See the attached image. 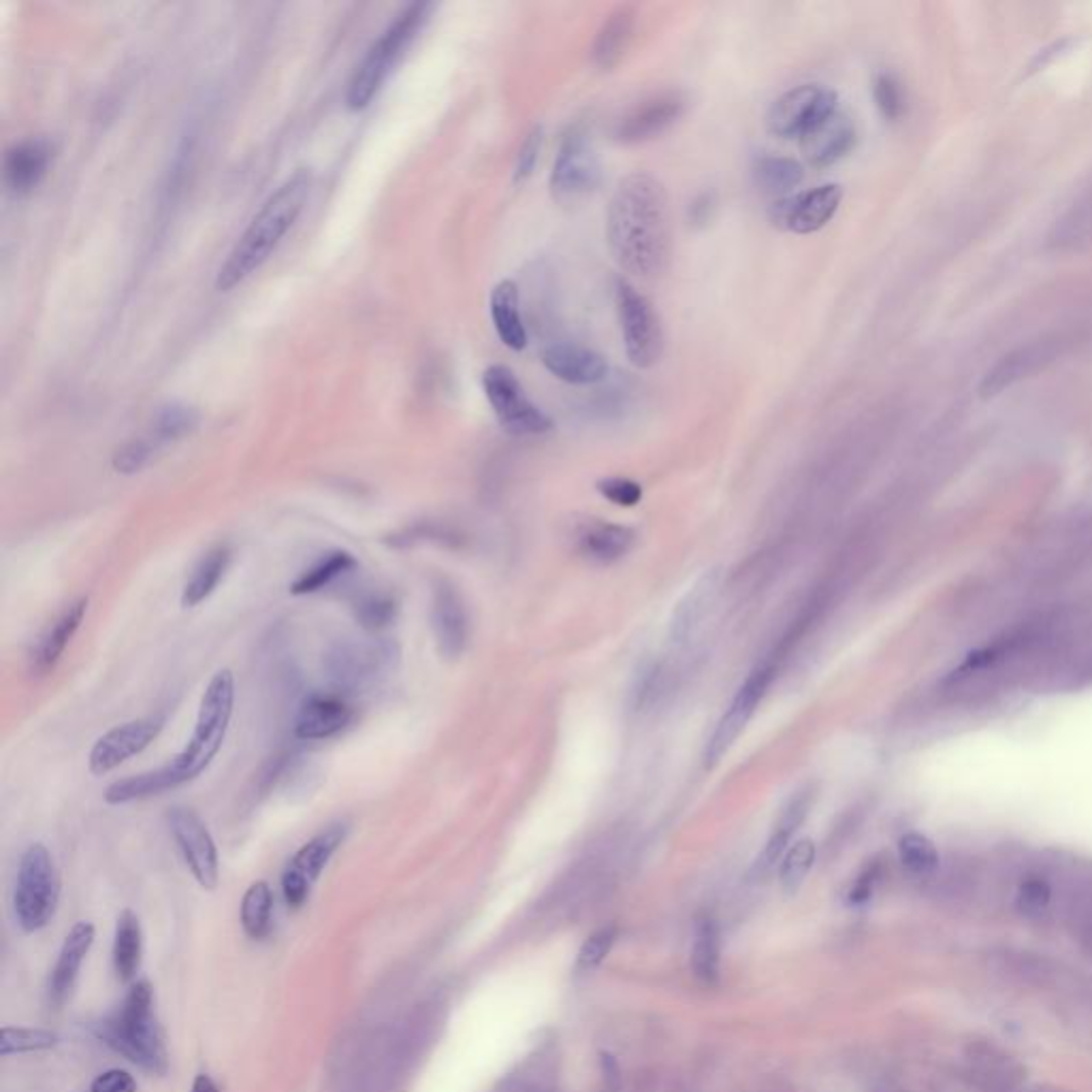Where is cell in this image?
<instances>
[{
  "mask_svg": "<svg viewBox=\"0 0 1092 1092\" xmlns=\"http://www.w3.org/2000/svg\"><path fill=\"white\" fill-rule=\"evenodd\" d=\"M399 651L386 640L346 638L333 644L325 655V671L340 694L372 690L393 673Z\"/></svg>",
  "mask_w": 1092,
  "mask_h": 1092,
  "instance_id": "obj_7",
  "label": "cell"
},
{
  "mask_svg": "<svg viewBox=\"0 0 1092 1092\" xmlns=\"http://www.w3.org/2000/svg\"><path fill=\"white\" fill-rule=\"evenodd\" d=\"M432 625L442 657L457 659L466 651L470 638L468 610L459 591L447 581H440L434 587Z\"/></svg>",
  "mask_w": 1092,
  "mask_h": 1092,
  "instance_id": "obj_18",
  "label": "cell"
},
{
  "mask_svg": "<svg viewBox=\"0 0 1092 1092\" xmlns=\"http://www.w3.org/2000/svg\"><path fill=\"white\" fill-rule=\"evenodd\" d=\"M615 939H617V931L610 929V927L600 929V931H596L594 935H591L583 943V948H581V952L577 956V971L587 973V971H594L596 967H600L602 962L606 960V956L610 954V950H613Z\"/></svg>",
  "mask_w": 1092,
  "mask_h": 1092,
  "instance_id": "obj_42",
  "label": "cell"
},
{
  "mask_svg": "<svg viewBox=\"0 0 1092 1092\" xmlns=\"http://www.w3.org/2000/svg\"><path fill=\"white\" fill-rule=\"evenodd\" d=\"M434 5L430 3H414L405 7L395 20L386 26V30L374 41V45L367 49L365 58L355 69L353 78L348 82L346 90V105L353 111L365 109L372 99L378 95V90L386 82L388 73L393 71L397 60L401 58L403 49L408 47L422 24L428 22L430 11Z\"/></svg>",
  "mask_w": 1092,
  "mask_h": 1092,
  "instance_id": "obj_5",
  "label": "cell"
},
{
  "mask_svg": "<svg viewBox=\"0 0 1092 1092\" xmlns=\"http://www.w3.org/2000/svg\"><path fill=\"white\" fill-rule=\"evenodd\" d=\"M242 929L250 939H265L271 931L273 892L269 883H252L242 900Z\"/></svg>",
  "mask_w": 1092,
  "mask_h": 1092,
  "instance_id": "obj_36",
  "label": "cell"
},
{
  "mask_svg": "<svg viewBox=\"0 0 1092 1092\" xmlns=\"http://www.w3.org/2000/svg\"><path fill=\"white\" fill-rule=\"evenodd\" d=\"M634 531L613 523H594L581 535V549L587 558L608 564L632 549Z\"/></svg>",
  "mask_w": 1092,
  "mask_h": 1092,
  "instance_id": "obj_34",
  "label": "cell"
},
{
  "mask_svg": "<svg viewBox=\"0 0 1092 1092\" xmlns=\"http://www.w3.org/2000/svg\"><path fill=\"white\" fill-rule=\"evenodd\" d=\"M598 491L617 506H636L642 499V487L623 476H608L598 483Z\"/></svg>",
  "mask_w": 1092,
  "mask_h": 1092,
  "instance_id": "obj_46",
  "label": "cell"
},
{
  "mask_svg": "<svg viewBox=\"0 0 1092 1092\" xmlns=\"http://www.w3.org/2000/svg\"><path fill=\"white\" fill-rule=\"evenodd\" d=\"M164 726L162 715L141 717L126 721L116 728L105 732L88 755V768L95 776H103L111 770H116L120 764H124L131 757L139 755L143 749L150 747L156 736L160 734Z\"/></svg>",
  "mask_w": 1092,
  "mask_h": 1092,
  "instance_id": "obj_14",
  "label": "cell"
},
{
  "mask_svg": "<svg viewBox=\"0 0 1092 1092\" xmlns=\"http://www.w3.org/2000/svg\"><path fill=\"white\" fill-rule=\"evenodd\" d=\"M856 139L858 135L854 120L845 111L837 109L835 114H830L801 139V152L811 166L824 169V166L839 162L854 150Z\"/></svg>",
  "mask_w": 1092,
  "mask_h": 1092,
  "instance_id": "obj_19",
  "label": "cell"
},
{
  "mask_svg": "<svg viewBox=\"0 0 1092 1092\" xmlns=\"http://www.w3.org/2000/svg\"><path fill=\"white\" fill-rule=\"evenodd\" d=\"M350 721L353 709L342 694H312L301 702L292 732L299 740H327L340 734Z\"/></svg>",
  "mask_w": 1092,
  "mask_h": 1092,
  "instance_id": "obj_21",
  "label": "cell"
},
{
  "mask_svg": "<svg viewBox=\"0 0 1092 1092\" xmlns=\"http://www.w3.org/2000/svg\"><path fill=\"white\" fill-rule=\"evenodd\" d=\"M615 306L625 355L634 367L649 369L663 353V331L653 304L623 277L615 280Z\"/></svg>",
  "mask_w": 1092,
  "mask_h": 1092,
  "instance_id": "obj_8",
  "label": "cell"
},
{
  "mask_svg": "<svg viewBox=\"0 0 1092 1092\" xmlns=\"http://www.w3.org/2000/svg\"><path fill=\"white\" fill-rule=\"evenodd\" d=\"M542 365L549 369V374L568 384H596L608 374V365L602 355L570 342L549 344L542 350Z\"/></svg>",
  "mask_w": 1092,
  "mask_h": 1092,
  "instance_id": "obj_22",
  "label": "cell"
},
{
  "mask_svg": "<svg viewBox=\"0 0 1092 1092\" xmlns=\"http://www.w3.org/2000/svg\"><path fill=\"white\" fill-rule=\"evenodd\" d=\"M348 837L346 824H331L321 830L317 837H312L301 849L290 858L282 873V894L290 909H299L310 898L314 883L319 881L329 860L336 856V851L344 845Z\"/></svg>",
  "mask_w": 1092,
  "mask_h": 1092,
  "instance_id": "obj_12",
  "label": "cell"
},
{
  "mask_svg": "<svg viewBox=\"0 0 1092 1092\" xmlns=\"http://www.w3.org/2000/svg\"><path fill=\"white\" fill-rule=\"evenodd\" d=\"M721 960V939L719 929L711 918H702L696 924L694 943H692V969L694 975L705 984H713L719 977Z\"/></svg>",
  "mask_w": 1092,
  "mask_h": 1092,
  "instance_id": "obj_35",
  "label": "cell"
},
{
  "mask_svg": "<svg viewBox=\"0 0 1092 1092\" xmlns=\"http://www.w3.org/2000/svg\"><path fill=\"white\" fill-rule=\"evenodd\" d=\"M86 613H88V598H80L73 604H69L63 610V615L55 619L39 636V640L32 644L30 655H28V669L34 677H43L55 669V663L60 661L71 638L76 636V632L80 629Z\"/></svg>",
  "mask_w": 1092,
  "mask_h": 1092,
  "instance_id": "obj_23",
  "label": "cell"
},
{
  "mask_svg": "<svg viewBox=\"0 0 1092 1092\" xmlns=\"http://www.w3.org/2000/svg\"><path fill=\"white\" fill-rule=\"evenodd\" d=\"M99 1038L126 1061L154 1076L169 1069L164 1038L154 1013V992L147 982L128 990L122 1005L95 1026Z\"/></svg>",
  "mask_w": 1092,
  "mask_h": 1092,
  "instance_id": "obj_4",
  "label": "cell"
},
{
  "mask_svg": "<svg viewBox=\"0 0 1092 1092\" xmlns=\"http://www.w3.org/2000/svg\"><path fill=\"white\" fill-rule=\"evenodd\" d=\"M898 854H900L902 864L916 875H929L937 871V866H939V854L935 845L927 837L916 835V832L904 835L900 839Z\"/></svg>",
  "mask_w": 1092,
  "mask_h": 1092,
  "instance_id": "obj_41",
  "label": "cell"
},
{
  "mask_svg": "<svg viewBox=\"0 0 1092 1092\" xmlns=\"http://www.w3.org/2000/svg\"><path fill=\"white\" fill-rule=\"evenodd\" d=\"M233 707L235 677L229 669H222L212 677L206 692L201 696L197 724L189 745L184 747L169 764L156 768L166 792L195 781L203 770H208L222 745H225Z\"/></svg>",
  "mask_w": 1092,
  "mask_h": 1092,
  "instance_id": "obj_3",
  "label": "cell"
},
{
  "mask_svg": "<svg viewBox=\"0 0 1092 1092\" xmlns=\"http://www.w3.org/2000/svg\"><path fill=\"white\" fill-rule=\"evenodd\" d=\"M719 585H721L719 570H707L690 587L688 594L681 598L669 627V638L675 646L690 642V638L698 632L702 621L707 619L711 606L717 600Z\"/></svg>",
  "mask_w": 1092,
  "mask_h": 1092,
  "instance_id": "obj_24",
  "label": "cell"
},
{
  "mask_svg": "<svg viewBox=\"0 0 1092 1092\" xmlns=\"http://www.w3.org/2000/svg\"><path fill=\"white\" fill-rule=\"evenodd\" d=\"M542 141H544V128L542 126H533L529 131V135L525 137V141L521 143L519 154H516V164H514V181L516 184H521L527 177H531L535 164H538L540 152H542Z\"/></svg>",
  "mask_w": 1092,
  "mask_h": 1092,
  "instance_id": "obj_45",
  "label": "cell"
},
{
  "mask_svg": "<svg viewBox=\"0 0 1092 1092\" xmlns=\"http://www.w3.org/2000/svg\"><path fill=\"white\" fill-rule=\"evenodd\" d=\"M483 391L502 428L512 436H540L551 432V418L535 405L519 378L506 365H491L483 374Z\"/></svg>",
  "mask_w": 1092,
  "mask_h": 1092,
  "instance_id": "obj_10",
  "label": "cell"
},
{
  "mask_svg": "<svg viewBox=\"0 0 1092 1092\" xmlns=\"http://www.w3.org/2000/svg\"><path fill=\"white\" fill-rule=\"evenodd\" d=\"M154 451L156 444L150 438L128 442L114 455V468L120 474H137L150 464Z\"/></svg>",
  "mask_w": 1092,
  "mask_h": 1092,
  "instance_id": "obj_44",
  "label": "cell"
},
{
  "mask_svg": "<svg viewBox=\"0 0 1092 1092\" xmlns=\"http://www.w3.org/2000/svg\"><path fill=\"white\" fill-rule=\"evenodd\" d=\"M873 97L883 118L887 120L900 118L904 109V99H902V88L894 76H890V73H881V76H877L873 84Z\"/></svg>",
  "mask_w": 1092,
  "mask_h": 1092,
  "instance_id": "obj_43",
  "label": "cell"
},
{
  "mask_svg": "<svg viewBox=\"0 0 1092 1092\" xmlns=\"http://www.w3.org/2000/svg\"><path fill=\"white\" fill-rule=\"evenodd\" d=\"M397 613H399L397 598L391 594H382V591H378V594H367L359 598V602L355 604V617L359 625L365 629V632H372V634L382 632L384 627L391 625L397 619Z\"/></svg>",
  "mask_w": 1092,
  "mask_h": 1092,
  "instance_id": "obj_38",
  "label": "cell"
},
{
  "mask_svg": "<svg viewBox=\"0 0 1092 1092\" xmlns=\"http://www.w3.org/2000/svg\"><path fill=\"white\" fill-rule=\"evenodd\" d=\"M755 184L768 195L787 197L805 179V166L785 156H760L753 164Z\"/></svg>",
  "mask_w": 1092,
  "mask_h": 1092,
  "instance_id": "obj_33",
  "label": "cell"
},
{
  "mask_svg": "<svg viewBox=\"0 0 1092 1092\" xmlns=\"http://www.w3.org/2000/svg\"><path fill=\"white\" fill-rule=\"evenodd\" d=\"M312 191V171L297 169L265 201L248 229L237 239L216 275V288L227 292L263 267L282 237L306 208Z\"/></svg>",
  "mask_w": 1092,
  "mask_h": 1092,
  "instance_id": "obj_2",
  "label": "cell"
},
{
  "mask_svg": "<svg viewBox=\"0 0 1092 1092\" xmlns=\"http://www.w3.org/2000/svg\"><path fill=\"white\" fill-rule=\"evenodd\" d=\"M811 803H813L811 790H801V792H796L792 799L783 805L779 818H776V822H774V826L770 830V837L766 841L762 856L757 858V862L753 864V877L768 875L772 871V866L781 860V856L785 854V849H787L792 837L796 835V830H799L803 826V822L807 820L809 811H811Z\"/></svg>",
  "mask_w": 1092,
  "mask_h": 1092,
  "instance_id": "obj_26",
  "label": "cell"
},
{
  "mask_svg": "<svg viewBox=\"0 0 1092 1092\" xmlns=\"http://www.w3.org/2000/svg\"><path fill=\"white\" fill-rule=\"evenodd\" d=\"M1059 350H1061L1059 340H1040V342H1030L1026 346L1015 348L1013 353L1005 355L986 374L982 382V395L994 397L1001 391H1005V388H1009L1011 384H1015L1017 380L1028 378L1030 374L1040 372V369H1044L1048 363H1052L1059 357Z\"/></svg>",
  "mask_w": 1092,
  "mask_h": 1092,
  "instance_id": "obj_20",
  "label": "cell"
},
{
  "mask_svg": "<svg viewBox=\"0 0 1092 1092\" xmlns=\"http://www.w3.org/2000/svg\"><path fill=\"white\" fill-rule=\"evenodd\" d=\"M606 242L625 273L649 280L669 269L671 212L657 177L638 171L619 184L606 214Z\"/></svg>",
  "mask_w": 1092,
  "mask_h": 1092,
  "instance_id": "obj_1",
  "label": "cell"
},
{
  "mask_svg": "<svg viewBox=\"0 0 1092 1092\" xmlns=\"http://www.w3.org/2000/svg\"><path fill=\"white\" fill-rule=\"evenodd\" d=\"M141 952H143V935H141L139 918L131 909H124L118 916L116 935H114V969L122 982H131V979H135L141 967Z\"/></svg>",
  "mask_w": 1092,
  "mask_h": 1092,
  "instance_id": "obj_31",
  "label": "cell"
},
{
  "mask_svg": "<svg viewBox=\"0 0 1092 1092\" xmlns=\"http://www.w3.org/2000/svg\"><path fill=\"white\" fill-rule=\"evenodd\" d=\"M60 900V877L43 843L30 845L17 866L13 912L24 933L45 929Z\"/></svg>",
  "mask_w": 1092,
  "mask_h": 1092,
  "instance_id": "obj_6",
  "label": "cell"
},
{
  "mask_svg": "<svg viewBox=\"0 0 1092 1092\" xmlns=\"http://www.w3.org/2000/svg\"><path fill=\"white\" fill-rule=\"evenodd\" d=\"M770 679H772L770 669H757L743 683V688L736 692L734 700L730 702L728 711L724 713V717L719 719V724H717L713 736L709 738V743H707V749H705V766L707 768L717 766L721 762V757H724L732 749V745L736 743V738L743 734V730L749 724V719L753 717L757 705H760L766 690H768Z\"/></svg>",
  "mask_w": 1092,
  "mask_h": 1092,
  "instance_id": "obj_16",
  "label": "cell"
},
{
  "mask_svg": "<svg viewBox=\"0 0 1092 1092\" xmlns=\"http://www.w3.org/2000/svg\"><path fill=\"white\" fill-rule=\"evenodd\" d=\"M137 1084L133 1076L124 1069H109L92 1082L90 1092H135Z\"/></svg>",
  "mask_w": 1092,
  "mask_h": 1092,
  "instance_id": "obj_49",
  "label": "cell"
},
{
  "mask_svg": "<svg viewBox=\"0 0 1092 1092\" xmlns=\"http://www.w3.org/2000/svg\"><path fill=\"white\" fill-rule=\"evenodd\" d=\"M688 109V99L681 92H661V95L646 99L636 105L632 111L617 122L615 137L621 143H644L651 141L675 126Z\"/></svg>",
  "mask_w": 1092,
  "mask_h": 1092,
  "instance_id": "obj_17",
  "label": "cell"
},
{
  "mask_svg": "<svg viewBox=\"0 0 1092 1092\" xmlns=\"http://www.w3.org/2000/svg\"><path fill=\"white\" fill-rule=\"evenodd\" d=\"M53 147L45 137H30L15 143L5 156V179L15 193H28L47 173Z\"/></svg>",
  "mask_w": 1092,
  "mask_h": 1092,
  "instance_id": "obj_27",
  "label": "cell"
},
{
  "mask_svg": "<svg viewBox=\"0 0 1092 1092\" xmlns=\"http://www.w3.org/2000/svg\"><path fill=\"white\" fill-rule=\"evenodd\" d=\"M191 1092H220V1090H218L216 1082H214L210 1076H206V1073H201V1076L195 1078L193 1090H191Z\"/></svg>",
  "mask_w": 1092,
  "mask_h": 1092,
  "instance_id": "obj_52",
  "label": "cell"
},
{
  "mask_svg": "<svg viewBox=\"0 0 1092 1092\" xmlns=\"http://www.w3.org/2000/svg\"><path fill=\"white\" fill-rule=\"evenodd\" d=\"M717 212V197L715 193H702L698 195L690 206V220L694 227H707Z\"/></svg>",
  "mask_w": 1092,
  "mask_h": 1092,
  "instance_id": "obj_50",
  "label": "cell"
},
{
  "mask_svg": "<svg viewBox=\"0 0 1092 1092\" xmlns=\"http://www.w3.org/2000/svg\"><path fill=\"white\" fill-rule=\"evenodd\" d=\"M602 164L585 124H574L562 137L553 162L551 193L560 203H574L600 187Z\"/></svg>",
  "mask_w": 1092,
  "mask_h": 1092,
  "instance_id": "obj_9",
  "label": "cell"
},
{
  "mask_svg": "<svg viewBox=\"0 0 1092 1092\" xmlns=\"http://www.w3.org/2000/svg\"><path fill=\"white\" fill-rule=\"evenodd\" d=\"M813 862H816V843L803 839L796 843L781 864V885L787 894H794L807 879Z\"/></svg>",
  "mask_w": 1092,
  "mask_h": 1092,
  "instance_id": "obj_40",
  "label": "cell"
},
{
  "mask_svg": "<svg viewBox=\"0 0 1092 1092\" xmlns=\"http://www.w3.org/2000/svg\"><path fill=\"white\" fill-rule=\"evenodd\" d=\"M1005 969L1011 977L1022 979V982H1044L1050 975V967L1044 958H1035L1030 954H1003Z\"/></svg>",
  "mask_w": 1092,
  "mask_h": 1092,
  "instance_id": "obj_47",
  "label": "cell"
},
{
  "mask_svg": "<svg viewBox=\"0 0 1092 1092\" xmlns=\"http://www.w3.org/2000/svg\"><path fill=\"white\" fill-rule=\"evenodd\" d=\"M231 564V549L227 544H218L203 555L201 562L195 566L191 579L181 589V606L195 608L201 602H206L220 581L225 579V574Z\"/></svg>",
  "mask_w": 1092,
  "mask_h": 1092,
  "instance_id": "obj_30",
  "label": "cell"
},
{
  "mask_svg": "<svg viewBox=\"0 0 1092 1092\" xmlns=\"http://www.w3.org/2000/svg\"><path fill=\"white\" fill-rule=\"evenodd\" d=\"M357 568V560L353 553L348 551H331L323 558L310 566L306 572L299 574V579L290 585L292 596H310L317 591L329 587L333 581L342 579L344 574L353 572Z\"/></svg>",
  "mask_w": 1092,
  "mask_h": 1092,
  "instance_id": "obj_32",
  "label": "cell"
},
{
  "mask_svg": "<svg viewBox=\"0 0 1092 1092\" xmlns=\"http://www.w3.org/2000/svg\"><path fill=\"white\" fill-rule=\"evenodd\" d=\"M837 109L839 101L835 92L818 84H803L787 90L772 103L766 126L774 137L803 139Z\"/></svg>",
  "mask_w": 1092,
  "mask_h": 1092,
  "instance_id": "obj_11",
  "label": "cell"
},
{
  "mask_svg": "<svg viewBox=\"0 0 1092 1092\" xmlns=\"http://www.w3.org/2000/svg\"><path fill=\"white\" fill-rule=\"evenodd\" d=\"M1050 898H1052L1050 885L1038 877L1026 879L1020 885V890H1017V906H1020V909L1028 916L1042 914L1050 904Z\"/></svg>",
  "mask_w": 1092,
  "mask_h": 1092,
  "instance_id": "obj_48",
  "label": "cell"
},
{
  "mask_svg": "<svg viewBox=\"0 0 1092 1092\" xmlns=\"http://www.w3.org/2000/svg\"><path fill=\"white\" fill-rule=\"evenodd\" d=\"M841 201L843 189L839 184H824L818 189L799 191L776 199L768 210V220L772 227L785 233H818L835 218Z\"/></svg>",
  "mask_w": 1092,
  "mask_h": 1092,
  "instance_id": "obj_13",
  "label": "cell"
},
{
  "mask_svg": "<svg viewBox=\"0 0 1092 1092\" xmlns=\"http://www.w3.org/2000/svg\"><path fill=\"white\" fill-rule=\"evenodd\" d=\"M55 1044H58V1035L45 1028L5 1026L0 1030V1054H3V1057L24 1052H41L53 1048Z\"/></svg>",
  "mask_w": 1092,
  "mask_h": 1092,
  "instance_id": "obj_39",
  "label": "cell"
},
{
  "mask_svg": "<svg viewBox=\"0 0 1092 1092\" xmlns=\"http://www.w3.org/2000/svg\"><path fill=\"white\" fill-rule=\"evenodd\" d=\"M634 17L632 7H619L613 15H608V20L598 30L594 49H591L598 69L610 71L621 63L629 43H632Z\"/></svg>",
  "mask_w": 1092,
  "mask_h": 1092,
  "instance_id": "obj_29",
  "label": "cell"
},
{
  "mask_svg": "<svg viewBox=\"0 0 1092 1092\" xmlns=\"http://www.w3.org/2000/svg\"><path fill=\"white\" fill-rule=\"evenodd\" d=\"M197 424H199V414L195 408L184 403H169V405H164V408H160L158 414L154 416L150 440L156 444V447H160V444L187 438L189 434L197 430Z\"/></svg>",
  "mask_w": 1092,
  "mask_h": 1092,
  "instance_id": "obj_37",
  "label": "cell"
},
{
  "mask_svg": "<svg viewBox=\"0 0 1092 1092\" xmlns=\"http://www.w3.org/2000/svg\"><path fill=\"white\" fill-rule=\"evenodd\" d=\"M92 943H95V927L90 922H78L65 937L58 962L49 977V998L53 1005H63L69 998Z\"/></svg>",
  "mask_w": 1092,
  "mask_h": 1092,
  "instance_id": "obj_25",
  "label": "cell"
},
{
  "mask_svg": "<svg viewBox=\"0 0 1092 1092\" xmlns=\"http://www.w3.org/2000/svg\"><path fill=\"white\" fill-rule=\"evenodd\" d=\"M171 835L177 843L179 854L191 868L197 883L206 890H214L218 885V849L210 835L208 826L197 816L195 811L175 807L166 816Z\"/></svg>",
  "mask_w": 1092,
  "mask_h": 1092,
  "instance_id": "obj_15",
  "label": "cell"
},
{
  "mask_svg": "<svg viewBox=\"0 0 1092 1092\" xmlns=\"http://www.w3.org/2000/svg\"><path fill=\"white\" fill-rule=\"evenodd\" d=\"M875 883H877V868H868L866 873H862V875L858 877V881L854 883V887H851L849 900H851V902H856V904L868 900V896H871L873 890H875Z\"/></svg>",
  "mask_w": 1092,
  "mask_h": 1092,
  "instance_id": "obj_51",
  "label": "cell"
},
{
  "mask_svg": "<svg viewBox=\"0 0 1092 1092\" xmlns=\"http://www.w3.org/2000/svg\"><path fill=\"white\" fill-rule=\"evenodd\" d=\"M491 321L497 338L510 350H523L527 346V329L521 317L519 286L512 280H502L491 290Z\"/></svg>",
  "mask_w": 1092,
  "mask_h": 1092,
  "instance_id": "obj_28",
  "label": "cell"
}]
</instances>
